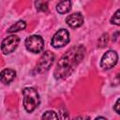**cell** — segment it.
<instances>
[{"label":"cell","mask_w":120,"mask_h":120,"mask_svg":"<svg viewBox=\"0 0 120 120\" xmlns=\"http://www.w3.org/2000/svg\"><path fill=\"white\" fill-rule=\"evenodd\" d=\"M35 7L38 11L46 12L49 8V0H36Z\"/></svg>","instance_id":"cell-12"},{"label":"cell","mask_w":120,"mask_h":120,"mask_svg":"<svg viewBox=\"0 0 120 120\" xmlns=\"http://www.w3.org/2000/svg\"><path fill=\"white\" fill-rule=\"evenodd\" d=\"M68 42H69V33L67 29L62 28L59 29L53 35L51 44L54 48H60V47H64Z\"/></svg>","instance_id":"cell-6"},{"label":"cell","mask_w":120,"mask_h":120,"mask_svg":"<svg viewBox=\"0 0 120 120\" xmlns=\"http://www.w3.org/2000/svg\"><path fill=\"white\" fill-rule=\"evenodd\" d=\"M108 41H109V35L107 33L103 34L98 40V46L99 48H103V47H106L107 44H108Z\"/></svg>","instance_id":"cell-13"},{"label":"cell","mask_w":120,"mask_h":120,"mask_svg":"<svg viewBox=\"0 0 120 120\" xmlns=\"http://www.w3.org/2000/svg\"><path fill=\"white\" fill-rule=\"evenodd\" d=\"M111 22L112 24H115V25H120V20H119V9H117L115 11V13L112 15V19H111Z\"/></svg>","instance_id":"cell-15"},{"label":"cell","mask_w":120,"mask_h":120,"mask_svg":"<svg viewBox=\"0 0 120 120\" xmlns=\"http://www.w3.org/2000/svg\"><path fill=\"white\" fill-rule=\"evenodd\" d=\"M15 77L16 71L11 68H5L0 72V81L5 84H8L9 82H11Z\"/></svg>","instance_id":"cell-9"},{"label":"cell","mask_w":120,"mask_h":120,"mask_svg":"<svg viewBox=\"0 0 120 120\" xmlns=\"http://www.w3.org/2000/svg\"><path fill=\"white\" fill-rule=\"evenodd\" d=\"M84 52L85 50L82 45L70 48L58 61L54 70V78L60 80L68 77L82 60Z\"/></svg>","instance_id":"cell-1"},{"label":"cell","mask_w":120,"mask_h":120,"mask_svg":"<svg viewBox=\"0 0 120 120\" xmlns=\"http://www.w3.org/2000/svg\"><path fill=\"white\" fill-rule=\"evenodd\" d=\"M120 104V99L118 98L117 100H116V102H115V104H114V107H113V109H114V111H115V112L117 113V114H120V111H119V105Z\"/></svg>","instance_id":"cell-16"},{"label":"cell","mask_w":120,"mask_h":120,"mask_svg":"<svg viewBox=\"0 0 120 120\" xmlns=\"http://www.w3.org/2000/svg\"><path fill=\"white\" fill-rule=\"evenodd\" d=\"M71 9V1L70 0H62L56 5V11L60 14L68 13Z\"/></svg>","instance_id":"cell-10"},{"label":"cell","mask_w":120,"mask_h":120,"mask_svg":"<svg viewBox=\"0 0 120 120\" xmlns=\"http://www.w3.org/2000/svg\"><path fill=\"white\" fill-rule=\"evenodd\" d=\"M96 119H97V120H98V119H103V120H106V118H105V117H100V116L96 117Z\"/></svg>","instance_id":"cell-18"},{"label":"cell","mask_w":120,"mask_h":120,"mask_svg":"<svg viewBox=\"0 0 120 120\" xmlns=\"http://www.w3.org/2000/svg\"><path fill=\"white\" fill-rule=\"evenodd\" d=\"M20 43V38L15 35H10L5 38L1 43V51L4 54L13 52Z\"/></svg>","instance_id":"cell-5"},{"label":"cell","mask_w":120,"mask_h":120,"mask_svg":"<svg viewBox=\"0 0 120 120\" xmlns=\"http://www.w3.org/2000/svg\"><path fill=\"white\" fill-rule=\"evenodd\" d=\"M66 22L71 28H78L83 23V17L80 12H76L68 16Z\"/></svg>","instance_id":"cell-8"},{"label":"cell","mask_w":120,"mask_h":120,"mask_svg":"<svg viewBox=\"0 0 120 120\" xmlns=\"http://www.w3.org/2000/svg\"><path fill=\"white\" fill-rule=\"evenodd\" d=\"M26 49L34 53H39L44 47V40L38 35H32L26 38L24 41Z\"/></svg>","instance_id":"cell-3"},{"label":"cell","mask_w":120,"mask_h":120,"mask_svg":"<svg viewBox=\"0 0 120 120\" xmlns=\"http://www.w3.org/2000/svg\"><path fill=\"white\" fill-rule=\"evenodd\" d=\"M26 27V22L24 21H18L16 22L15 23H13L8 29V33H14V32H18V31H21V30H23L25 29Z\"/></svg>","instance_id":"cell-11"},{"label":"cell","mask_w":120,"mask_h":120,"mask_svg":"<svg viewBox=\"0 0 120 120\" xmlns=\"http://www.w3.org/2000/svg\"><path fill=\"white\" fill-rule=\"evenodd\" d=\"M53 61H54V54L50 51L45 52L37 64V67H36L37 72L41 73V72L47 71L53 64Z\"/></svg>","instance_id":"cell-4"},{"label":"cell","mask_w":120,"mask_h":120,"mask_svg":"<svg viewBox=\"0 0 120 120\" xmlns=\"http://www.w3.org/2000/svg\"><path fill=\"white\" fill-rule=\"evenodd\" d=\"M118 34H119V32L117 31V32H115V34H114V36H112V38H112V40H113V41H115V40L117 39V37H118Z\"/></svg>","instance_id":"cell-17"},{"label":"cell","mask_w":120,"mask_h":120,"mask_svg":"<svg viewBox=\"0 0 120 120\" xmlns=\"http://www.w3.org/2000/svg\"><path fill=\"white\" fill-rule=\"evenodd\" d=\"M117 60H118L117 52L115 51L110 50L103 54V56L100 60V67L103 69H110L116 65Z\"/></svg>","instance_id":"cell-7"},{"label":"cell","mask_w":120,"mask_h":120,"mask_svg":"<svg viewBox=\"0 0 120 120\" xmlns=\"http://www.w3.org/2000/svg\"><path fill=\"white\" fill-rule=\"evenodd\" d=\"M23 107L27 112H32L39 104V95L34 87H25L22 90Z\"/></svg>","instance_id":"cell-2"},{"label":"cell","mask_w":120,"mask_h":120,"mask_svg":"<svg viewBox=\"0 0 120 120\" xmlns=\"http://www.w3.org/2000/svg\"><path fill=\"white\" fill-rule=\"evenodd\" d=\"M41 118L42 119H49V120H52V119L57 120L59 117H58V115L56 114V112L54 111H47L42 114Z\"/></svg>","instance_id":"cell-14"}]
</instances>
